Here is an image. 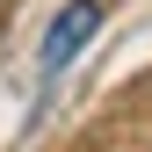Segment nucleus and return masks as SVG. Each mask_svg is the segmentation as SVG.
<instances>
[{
  "label": "nucleus",
  "mask_w": 152,
  "mask_h": 152,
  "mask_svg": "<svg viewBox=\"0 0 152 152\" xmlns=\"http://www.w3.org/2000/svg\"><path fill=\"white\" fill-rule=\"evenodd\" d=\"M94 29H102V7H94V0H72V7H58V22L44 29V72H65V65L94 44Z\"/></svg>",
  "instance_id": "f257e3e1"
}]
</instances>
